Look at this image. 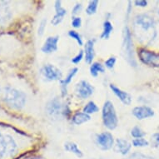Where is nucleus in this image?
I'll return each instance as SVG.
<instances>
[{"mask_svg":"<svg viewBox=\"0 0 159 159\" xmlns=\"http://www.w3.org/2000/svg\"><path fill=\"white\" fill-rule=\"evenodd\" d=\"M138 56L142 63L150 67L159 68V52L141 48L138 51Z\"/></svg>","mask_w":159,"mask_h":159,"instance_id":"obj_7","label":"nucleus"},{"mask_svg":"<svg viewBox=\"0 0 159 159\" xmlns=\"http://www.w3.org/2000/svg\"><path fill=\"white\" fill-rule=\"evenodd\" d=\"M58 41H59V37L58 36L48 37L45 40V42L43 43L42 48H41V51L46 54H50V53L56 52L57 50Z\"/></svg>","mask_w":159,"mask_h":159,"instance_id":"obj_15","label":"nucleus"},{"mask_svg":"<svg viewBox=\"0 0 159 159\" xmlns=\"http://www.w3.org/2000/svg\"><path fill=\"white\" fill-rule=\"evenodd\" d=\"M102 120L103 126L109 130H114L118 125V117L113 103L107 100L102 108Z\"/></svg>","mask_w":159,"mask_h":159,"instance_id":"obj_5","label":"nucleus"},{"mask_svg":"<svg viewBox=\"0 0 159 159\" xmlns=\"http://www.w3.org/2000/svg\"><path fill=\"white\" fill-rule=\"evenodd\" d=\"M63 149L67 152L75 155L78 158H82L84 157V152L79 148L78 144L74 142H66L65 143L63 144Z\"/></svg>","mask_w":159,"mask_h":159,"instance_id":"obj_19","label":"nucleus"},{"mask_svg":"<svg viewBox=\"0 0 159 159\" xmlns=\"http://www.w3.org/2000/svg\"><path fill=\"white\" fill-rule=\"evenodd\" d=\"M99 111V107L98 105L93 102V101H89L83 108V112L87 113V114L91 115L93 113H96Z\"/></svg>","mask_w":159,"mask_h":159,"instance_id":"obj_23","label":"nucleus"},{"mask_svg":"<svg viewBox=\"0 0 159 159\" xmlns=\"http://www.w3.org/2000/svg\"><path fill=\"white\" fill-rule=\"evenodd\" d=\"M94 93V88L90 83L86 80H81L76 84L75 93L78 98L87 99L91 97Z\"/></svg>","mask_w":159,"mask_h":159,"instance_id":"obj_11","label":"nucleus"},{"mask_svg":"<svg viewBox=\"0 0 159 159\" xmlns=\"http://www.w3.org/2000/svg\"><path fill=\"white\" fill-rule=\"evenodd\" d=\"M132 146H133L132 143H129L128 140L123 138H117L115 141L114 146L112 148L116 153L120 154L122 156H127L130 153Z\"/></svg>","mask_w":159,"mask_h":159,"instance_id":"obj_13","label":"nucleus"},{"mask_svg":"<svg viewBox=\"0 0 159 159\" xmlns=\"http://www.w3.org/2000/svg\"><path fill=\"white\" fill-rule=\"evenodd\" d=\"M148 1H145V0H137L134 2V4L138 7H142V8H144V7H147L148 6Z\"/></svg>","mask_w":159,"mask_h":159,"instance_id":"obj_35","label":"nucleus"},{"mask_svg":"<svg viewBox=\"0 0 159 159\" xmlns=\"http://www.w3.org/2000/svg\"><path fill=\"white\" fill-rule=\"evenodd\" d=\"M94 43H95L94 39H89L87 41L84 46V57H85L86 63L89 64L93 63V60L94 59V56H95Z\"/></svg>","mask_w":159,"mask_h":159,"instance_id":"obj_17","label":"nucleus"},{"mask_svg":"<svg viewBox=\"0 0 159 159\" xmlns=\"http://www.w3.org/2000/svg\"><path fill=\"white\" fill-rule=\"evenodd\" d=\"M63 109L64 107L63 103L57 97L50 99L45 106L46 113L52 118H57L62 113H63Z\"/></svg>","mask_w":159,"mask_h":159,"instance_id":"obj_10","label":"nucleus"},{"mask_svg":"<svg viewBox=\"0 0 159 159\" xmlns=\"http://www.w3.org/2000/svg\"><path fill=\"white\" fill-rule=\"evenodd\" d=\"M132 113L138 120H144L149 117H153L155 114L153 109L148 106H137L133 107Z\"/></svg>","mask_w":159,"mask_h":159,"instance_id":"obj_12","label":"nucleus"},{"mask_svg":"<svg viewBox=\"0 0 159 159\" xmlns=\"http://www.w3.org/2000/svg\"><path fill=\"white\" fill-rule=\"evenodd\" d=\"M105 71V67L99 62H94L91 64L89 72L93 77H98L99 73H103Z\"/></svg>","mask_w":159,"mask_h":159,"instance_id":"obj_21","label":"nucleus"},{"mask_svg":"<svg viewBox=\"0 0 159 159\" xmlns=\"http://www.w3.org/2000/svg\"><path fill=\"white\" fill-rule=\"evenodd\" d=\"M46 27H47V18H43L39 23V29H38V34H39V36H42L43 34H44Z\"/></svg>","mask_w":159,"mask_h":159,"instance_id":"obj_30","label":"nucleus"},{"mask_svg":"<svg viewBox=\"0 0 159 159\" xmlns=\"http://www.w3.org/2000/svg\"><path fill=\"white\" fill-rule=\"evenodd\" d=\"M157 13H158V15H159V9H158V10H157Z\"/></svg>","mask_w":159,"mask_h":159,"instance_id":"obj_37","label":"nucleus"},{"mask_svg":"<svg viewBox=\"0 0 159 159\" xmlns=\"http://www.w3.org/2000/svg\"><path fill=\"white\" fill-rule=\"evenodd\" d=\"M128 159H155V157L149 156V155H145L142 152H136L131 154Z\"/></svg>","mask_w":159,"mask_h":159,"instance_id":"obj_28","label":"nucleus"},{"mask_svg":"<svg viewBox=\"0 0 159 159\" xmlns=\"http://www.w3.org/2000/svg\"><path fill=\"white\" fill-rule=\"evenodd\" d=\"M78 68H72L68 73L67 74L65 78L62 79L60 81L61 84V91H62V96L64 97L67 94V88H68V84H70L73 78L75 77V75L78 73Z\"/></svg>","mask_w":159,"mask_h":159,"instance_id":"obj_18","label":"nucleus"},{"mask_svg":"<svg viewBox=\"0 0 159 159\" xmlns=\"http://www.w3.org/2000/svg\"><path fill=\"white\" fill-rule=\"evenodd\" d=\"M122 50L123 55L125 60L131 67H137V61L134 57L133 43V34L130 29L126 26L123 31V42H122Z\"/></svg>","mask_w":159,"mask_h":159,"instance_id":"obj_4","label":"nucleus"},{"mask_svg":"<svg viewBox=\"0 0 159 159\" xmlns=\"http://www.w3.org/2000/svg\"><path fill=\"white\" fill-rule=\"evenodd\" d=\"M54 10L55 14L51 20V24L53 26H57L58 24H60L63 22V18L67 14V10L62 6V2L59 0L55 1Z\"/></svg>","mask_w":159,"mask_h":159,"instance_id":"obj_14","label":"nucleus"},{"mask_svg":"<svg viewBox=\"0 0 159 159\" xmlns=\"http://www.w3.org/2000/svg\"><path fill=\"white\" fill-rule=\"evenodd\" d=\"M84 52L83 50H80V51L78 52V54L76 55L75 57H73V58H72V63H74V64H78V63H79L81 62L82 59L84 58Z\"/></svg>","mask_w":159,"mask_h":159,"instance_id":"obj_31","label":"nucleus"},{"mask_svg":"<svg viewBox=\"0 0 159 159\" xmlns=\"http://www.w3.org/2000/svg\"><path fill=\"white\" fill-rule=\"evenodd\" d=\"M146 135V133L140 127L138 126H135L132 128L131 130V136L133 137V139L134 138H144V136Z\"/></svg>","mask_w":159,"mask_h":159,"instance_id":"obj_25","label":"nucleus"},{"mask_svg":"<svg viewBox=\"0 0 159 159\" xmlns=\"http://www.w3.org/2000/svg\"><path fill=\"white\" fill-rule=\"evenodd\" d=\"M72 26L74 28V29H79L80 27L82 26V19L80 17H73L72 18Z\"/></svg>","mask_w":159,"mask_h":159,"instance_id":"obj_32","label":"nucleus"},{"mask_svg":"<svg viewBox=\"0 0 159 159\" xmlns=\"http://www.w3.org/2000/svg\"><path fill=\"white\" fill-rule=\"evenodd\" d=\"M15 5L11 1L0 0V30L12 24L15 18Z\"/></svg>","mask_w":159,"mask_h":159,"instance_id":"obj_6","label":"nucleus"},{"mask_svg":"<svg viewBox=\"0 0 159 159\" xmlns=\"http://www.w3.org/2000/svg\"><path fill=\"white\" fill-rule=\"evenodd\" d=\"M20 159H47L42 156H37V155H31V154H27L26 156L23 157Z\"/></svg>","mask_w":159,"mask_h":159,"instance_id":"obj_34","label":"nucleus"},{"mask_svg":"<svg viewBox=\"0 0 159 159\" xmlns=\"http://www.w3.org/2000/svg\"><path fill=\"white\" fill-rule=\"evenodd\" d=\"M90 119H91L90 115L87 114L84 112H77L73 114V117H72V123L74 125L79 126L89 122Z\"/></svg>","mask_w":159,"mask_h":159,"instance_id":"obj_20","label":"nucleus"},{"mask_svg":"<svg viewBox=\"0 0 159 159\" xmlns=\"http://www.w3.org/2000/svg\"><path fill=\"white\" fill-rule=\"evenodd\" d=\"M132 145L135 148H145L149 145V142L145 138H134L132 142Z\"/></svg>","mask_w":159,"mask_h":159,"instance_id":"obj_26","label":"nucleus"},{"mask_svg":"<svg viewBox=\"0 0 159 159\" xmlns=\"http://www.w3.org/2000/svg\"><path fill=\"white\" fill-rule=\"evenodd\" d=\"M113 31V26H112V23L108 20L105 21L103 23V26H102V32L101 34V39H108L111 36L112 32Z\"/></svg>","mask_w":159,"mask_h":159,"instance_id":"obj_22","label":"nucleus"},{"mask_svg":"<svg viewBox=\"0 0 159 159\" xmlns=\"http://www.w3.org/2000/svg\"><path fill=\"white\" fill-rule=\"evenodd\" d=\"M28 150L19 138L0 125V159H20L26 156Z\"/></svg>","mask_w":159,"mask_h":159,"instance_id":"obj_1","label":"nucleus"},{"mask_svg":"<svg viewBox=\"0 0 159 159\" xmlns=\"http://www.w3.org/2000/svg\"><path fill=\"white\" fill-rule=\"evenodd\" d=\"M82 9H83V5H82L81 3H76L74 7L72 9V15L73 17H77L78 13H81Z\"/></svg>","mask_w":159,"mask_h":159,"instance_id":"obj_33","label":"nucleus"},{"mask_svg":"<svg viewBox=\"0 0 159 159\" xmlns=\"http://www.w3.org/2000/svg\"><path fill=\"white\" fill-rule=\"evenodd\" d=\"M92 159H95V158H92Z\"/></svg>","mask_w":159,"mask_h":159,"instance_id":"obj_38","label":"nucleus"},{"mask_svg":"<svg viewBox=\"0 0 159 159\" xmlns=\"http://www.w3.org/2000/svg\"><path fill=\"white\" fill-rule=\"evenodd\" d=\"M95 143L100 150L108 151L113 148L115 141L112 133L109 132H102L96 135Z\"/></svg>","mask_w":159,"mask_h":159,"instance_id":"obj_9","label":"nucleus"},{"mask_svg":"<svg viewBox=\"0 0 159 159\" xmlns=\"http://www.w3.org/2000/svg\"><path fill=\"white\" fill-rule=\"evenodd\" d=\"M0 100L11 109L21 111L26 105L27 95L15 87L5 85L0 87Z\"/></svg>","mask_w":159,"mask_h":159,"instance_id":"obj_3","label":"nucleus"},{"mask_svg":"<svg viewBox=\"0 0 159 159\" xmlns=\"http://www.w3.org/2000/svg\"><path fill=\"white\" fill-rule=\"evenodd\" d=\"M98 8V0H92L87 6L86 13L88 15H93L97 13Z\"/></svg>","mask_w":159,"mask_h":159,"instance_id":"obj_24","label":"nucleus"},{"mask_svg":"<svg viewBox=\"0 0 159 159\" xmlns=\"http://www.w3.org/2000/svg\"><path fill=\"white\" fill-rule=\"evenodd\" d=\"M152 139L153 140L154 145H156L157 147L159 146V133H155V134L152 137Z\"/></svg>","mask_w":159,"mask_h":159,"instance_id":"obj_36","label":"nucleus"},{"mask_svg":"<svg viewBox=\"0 0 159 159\" xmlns=\"http://www.w3.org/2000/svg\"><path fill=\"white\" fill-rule=\"evenodd\" d=\"M40 74L48 82L61 81L63 79V73L60 69L52 64H45L40 69Z\"/></svg>","mask_w":159,"mask_h":159,"instance_id":"obj_8","label":"nucleus"},{"mask_svg":"<svg viewBox=\"0 0 159 159\" xmlns=\"http://www.w3.org/2000/svg\"><path fill=\"white\" fill-rule=\"evenodd\" d=\"M133 34L138 42L148 46L157 37L156 23L152 17L147 13H139L133 18Z\"/></svg>","mask_w":159,"mask_h":159,"instance_id":"obj_2","label":"nucleus"},{"mask_svg":"<svg viewBox=\"0 0 159 159\" xmlns=\"http://www.w3.org/2000/svg\"><path fill=\"white\" fill-rule=\"evenodd\" d=\"M109 88L112 90V93L115 94V96L117 97L123 104L128 106V105H130L132 103L133 98L131 96V94L128 93V92L123 91V90L119 89L118 87H117L114 84H110Z\"/></svg>","mask_w":159,"mask_h":159,"instance_id":"obj_16","label":"nucleus"},{"mask_svg":"<svg viewBox=\"0 0 159 159\" xmlns=\"http://www.w3.org/2000/svg\"><path fill=\"white\" fill-rule=\"evenodd\" d=\"M68 36L74 39L75 41H77V43H78L79 46H82V45L84 44L81 35L78 34V32L75 31V30H70V31L68 32Z\"/></svg>","mask_w":159,"mask_h":159,"instance_id":"obj_27","label":"nucleus"},{"mask_svg":"<svg viewBox=\"0 0 159 159\" xmlns=\"http://www.w3.org/2000/svg\"><path fill=\"white\" fill-rule=\"evenodd\" d=\"M117 62V58L115 57H110L104 62V66L108 69H112L114 68L115 64Z\"/></svg>","mask_w":159,"mask_h":159,"instance_id":"obj_29","label":"nucleus"}]
</instances>
